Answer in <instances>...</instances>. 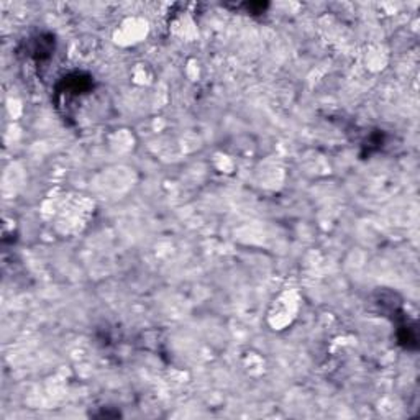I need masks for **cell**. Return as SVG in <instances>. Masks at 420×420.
Listing matches in <instances>:
<instances>
[{"instance_id":"cell-2","label":"cell","mask_w":420,"mask_h":420,"mask_svg":"<svg viewBox=\"0 0 420 420\" xmlns=\"http://www.w3.org/2000/svg\"><path fill=\"white\" fill-rule=\"evenodd\" d=\"M55 51V38L51 35H40L33 40V45L30 48V56L36 63H43L48 61L53 56Z\"/></svg>"},{"instance_id":"cell-1","label":"cell","mask_w":420,"mask_h":420,"mask_svg":"<svg viewBox=\"0 0 420 420\" xmlns=\"http://www.w3.org/2000/svg\"><path fill=\"white\" fill-rule=\"evenodd\" d=\"M92 89V78L84 73H71L61 79L58 86V96L79 97Z\"/></svg>"}]
</instances>
